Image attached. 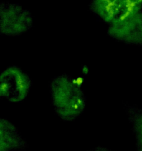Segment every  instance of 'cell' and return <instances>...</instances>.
<instances>
[{
	"label": "cell",
	"instance_id": "cell-2",
	"mask_svg": "<svg viewBox=\"0 0 142 151\" xmlns=\"http://www.w3.org/2000/svg\"><path fill=\"white\" fill-rule=\"evenodd\" d=\"M91 12L108 26L142 11V0H91Z\"/></svg>",
	"mask_w": 142,
	"mask_h": 151
},
{
	"label": "cell",
	"instance_id": "cell-6",
	"mask_svg": "<svg viewBox=\"0 0 142 151\" xmlns=\"http://www.w3.org/2000/svg\"><path fill=\"white\" fill-rule=\"evenodd\" d=\"M27 147V142L14 124L6 119H0V150L22 151Z\"/></svg>",
	"mask_w": 142,
	"mask_h": 151
},
{
	"label": "cell",
	"instance_id": "cell-9",
	"mask_svg": "<svg viewBox=\"0 0 142 151\" xmlns=\"http://www.w3.org/2000/svg\"><path fill=\"white\" fill-rule=\"evenodd\" d=\"M0 151H8V150H0Z\"/></svg>",
	"mask_w": 142,
	"mask_h": 151
},
{
	"label": "cell",
	"instance_id": "cell-1",
	"mask_svg": "<svg viewBox=\"0 0 142 151\" xmlns=\"http://www.w3.org/2000/svg\"><path fill=\"white\" fill-rule=\"evenodd\" d=\"M52 106L59 119L73 122L85 112L87 98L83 90L67 74L56 76L50 84Z\"/></svg>",
	"mask_w": 142,
	"mask_h": 151
},
{
	"label": "cell",
	"instance_id": "cell-3",
	"mask_svg": "<svg viewBox=\"0 0 142 151\" xmlns=\"http://www.w3.org/2000/svg\"><path fill=\"white\" fill-rule=\"evenodd\" d=\"M33 86L30 76L19 67L12 65L0 75V96L11 103H21L28 96Z\"/></svg>",
	"mask_w": 142,
	"mask_h": 151
},
{
	"label": "cell",
	"instance_id": "cell-4",
	"mask_svg": "<svg viewBox=\"0 0 142 151\" xmlns=\"http://www.w3.org/2000/svg\"><path fill=\"white\" fill-rule=\"evenodd\" d=\"M33 26V17L29 10L11 2L0 4V33L6 36H19Z\"/></svg>",
	"mask_w": 142,
	"mask_h": 151
},
{
	"label": "cell",
	"instance_id": "cell-8",
	"mask_svg": "<svg viewBox=\"0 0 142 151\" xmlns=\"http://www.w3.org/2000/svg\"><path fill=\"white\" fill-rule=\"evenodd\" d=\"M87 151H118V150L110 149V148L106 147L97 146V147H93L91 148V149L88 150Z\"/></svg>",
	"mask_w": 142,
	"mask_h": 151
},
{
	"label": "cell",
	"instance_id": "cell-5",
	"mask_svg": "<svg viewBox=\"0 0 142 151\" xmlns=\"http://www.w3.org/2000/svg\"><path fill=\"white\" fill-rule=\"evenodd\" d=\"M108 34L119 42L142 47V11L120 22L108 26Z\"/></svg>",
	"mask_w": 142,
	"mask_h": 151
},
{
	"label": "cell",
	"instance_id": "cell-7",
	"mask_svg": "<svg viewBox=\"0 0 142 151\" xmlns=\"http://www.w3.org/2000/svg\"><path fill=\"white\" fill-rule=\"evenodd\" d=\"M126 110L136 140V151H142V109L128 105Z\"/></svg>",
	"mask_w": 142,
	"mask_h": 151
}]
</instances>
